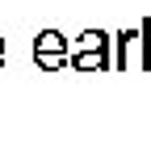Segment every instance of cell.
<instances>
[{
    "label": "cell",
    "instance_id": "obj_1",
    "mask_svg": "<svg viewBox=\"0 0 151 151\" xmlns=\"http://www.w3.org/2000/svg\"><path fill=\"white\" fill-rule=\"evenodd\" d=\"M113 50H109V34L105 29H84L76 42H67V67L71 71H109Z\"/></svg>",
    "mask_w": 151,
    "mask_h": 151
},
{
    "label": "cell",
    "instance_id": "obj_2",
    "mask_svg": "<svg viewBox=\"0 0 151 151\" xmlns=\"http://www.w3.org/2000/svg\"><path fill=\"white\" fill-rule=\"evenodd\" d=\"M34 63L42 67V71H59L67 67V38L59 29H42L34 38Z\"/></svg>",
    "mask_w": 151,
    "mask_h": 151
},
{
    "label": "cell",
    "instance_id": "obj_3",
    "mask_svg": "<svg viewBox=\"0 0 151 151\" xmlns=\"http://www.w3.org/2000/svg\"><path fill=\"white\" fill-rule=\"evenodd\" d=\"M0 67H4V38H0Z\"/></svg>",
    "mask_w": 151,
    "mask_h": 151
}]
</instances>
